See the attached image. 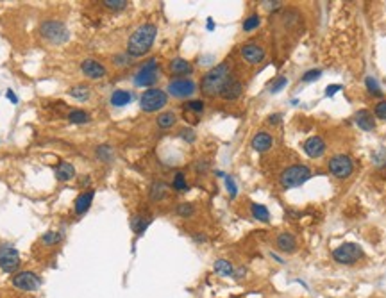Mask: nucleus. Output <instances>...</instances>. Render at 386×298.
<instances>
[{"label":"nucleus","instance_id":"nucleus-1","mask_svg":"<svg viewBox=\"0 0 386 298\" xmlns=\"http://www.w3.org/2000/svg\"><path fill=\"white\" fill-rule=\"evenodd\" d=\"M157 36V27L154 23H143L131 34L127 41V54L131 58H143L151 52Z\"/></svg>","mask_w":386,"mask_h":298},{"label":"nucleus","instance_id":"nucleus-2","mask_svg":"<svg viewBox=\"0 0 386 298\" xmlns=\"http://www.w3.org/2000/svg\"><path fill=\"white\" fill-rule=\"evenodd\" d=\"M229 80H231V66H229V62H220L202 77L200 89L206 97H217Z\"/></svg>","mask_w":386,"mask_h":298},{"label":"nucleus","instance_id":"nucleus-3","mask_svg":"<svg viewBox=\"0 0 386 298\" xmlns=\"http://www.w3.org/2000/svg\"><path fill=\"white\" fill-rule=\"evenodd\" d=\"M40 34L43 40H47L52 45H63L70 40V32L67 25L59 20H45L40 25Z\"/></svg>","mask_w":386,"mask_h":298},{"label":"nucleus","instance_id":"nucleus-4","mask_svg":"<svg viewBox=\"0 0 386 298\" xmlns=\"http://www.w3.org/2000/svg\"><path fill=\"white\" fill-rule=\"evenodd\" d=\"M311 179V170L306 165H293L283 170V174L279 175V182L284 189H292V187H299L304 182H308Z\"/></svg>","mask_w":386,"mask_h":298},{"label":"nucleus","instance_id":"nucleus-5","mask_svg":"<svg viewBox=\"0 0 386 298\" xmlns=\"http://www.w3.org/2000/svg\"><path fill=\"white\" fill-rule=\"evenodd\" d=\"M168 104V93L159 88H151L143 91L142 98H140V107L145 113H155L161 111L164 106Z\"/></svg>","mask_w":386,"mask_h":298},{"label":"nucleus","instance_id":"nucleus-6","mask_svg":"<svg viewBox=\"0 0 386 298\" xmlns=\"http://www.w3.org/2000/svg\"><path fill=\"white\" fill-rule=\"evenodd\" d=\"M157 73H159V64H157V59L151 58L147 62H143L140 70L136 71L134 75V86L138 88H149L157 80Z\"/></svg>","mask_w":386,"mask_h":298},{"label":"nucleus","instance_id":"nucleus-7","mask_svg":"<svg viewBox=\"0 0 386 298\" xmlns=\"http://www.w3.org/2000/svg\"><path fill=\"white\" fill-rule=\"evenodd\" d=\"M363 248L360 245H356V243H343L333 252L334 261L338 264H345V266L356 264L360 259H363Z\"/></svg>","mask_w":386,"mask_h":298},{"label":"nucleus","instance_id":"nucleus-8","mask_svg":"<svg viewBox=\"0 0 386 298\" xmlns=\"http://www.w3.org/2000/svg\"><path fill=\"white\" fill-rule=\"evenodd\" d=\"M13 286L18 291H23V293H34L41 288V279L38 273L31 272V270H25V272H18L13 277Z\"/></svg>","mask_w":386,"mask_h":298},{"label":"nucleus","instance_id":"nucleus-9","mask_svg":"<svg viewBox=\"0 0 386 298\" xmlns=\"http://www.w3.org/2000/svg\"><path fill=\"white\" fill-rule=\"evenodd\" d=\"M20 268V254L13 245H0V270L4 273H16Z\"/></svg>","mask_w":386,"mask_h":298},{"label":"nucleus","instance_id":"nucleus-10","mask_svg":"<svg viewBox=\"0 0 386 298\" xmlns=\"http://www.w3.org/2000/svg\"><path fill=\"white\" fill-rule=\"evenodd\" d=\"M327 168L331 172V175H334L336 179H347L351 177L352 172H354V163L345 154H338V156H333L329 159Z\"/></svg>","mask_w":386,"mask_h":298},{"label":"nucleus","instance_id":"nucleus-11","mask_svg":"<svg viewBox=\"0 0 386 298\" xmlns=\"http://www.w3.org/2000/svg\"><path fill=\"white\" fill-rule=\"evenodd\" d=\"M166 91H168V95L173 98H188L197 91V84H195V80L181 77V79L170 80L168 86H166Z\"/></svg>","mask_w":386,"mask_h":298},{"label":"nucleus","instance_id":"nucleus-12","mask_svg":"<svg viewBox=\"0 0 386 298\" xmlns=\"http://www.w3.org/2000/svg\"><path fill=\"white\" fill-rule=\"evenodd\" d=\"M302 148H304V154H306L308 157H311V159H320V157L325 154V150H327V145H325V141L320 138V136H311V138H308L306 141H304Z\"/></svg>","mask_w":386,"mask_h":298},{"label":"nucleus","instance_id":"nucleus-13","mask_svg":"<svg viewBox=\"0 0 386 298\" xmlns=\"http://www.w3.org/2000/svg\"><path fill=\"white\" fill-rule=\"evenodd\" d=\"M80 71L91 80H98L106 77V68L97 59H84V61L80 62Z\"/></svg>","mask_w":386,"mask_h":298},{"label":"nucleus","instance_id":"nucleus-14","mask_svg":"<svg viewBox=\"0 0 386 298\" xmlns=\"http://www.w3.org/2000/svg\"><path fill=\"white\" fill-rule=\"evenodd\" d=\"M241 58L249 64H259L265 59V49L257 43H245L241 47Z\"/></svg>","mask_w":386,"mask_h":298},{"label":"nucleus","instance_id":"nucleus-15","mask_svg":"<svg viewBox=\"0 0 386 298\" xmlns=\"http://www.w3.org/2000/svg\"><path fill=\"white\" fill-rule=\"evenodd\" d=\"M275 246L283 254H295L299 248L297 239H295V236H293L292 232H281L279 236H277V239H275Z\"/></svg>","mask_w":386,"mask_h":298},{"label":"nucleus","instance_id":"nucleus-16","mask_svg":"<svg viewBox=\"0 0 386 298\" xmlns=\"http://www.w3.org/2000/svg\"><path fill=\"white\" fill-rule=\"evenodd\" d=\"M93 198H95L93 189H86V191H82L79 196H77L76 204H74V211H76L77 216H82V214L88 213V209L91 207V204H93Z\"/></svg>","mask_w":386,"mask_h":298},{"label":"nucleus","instance_id":"nucleus-17","mask_svg":"<svg viewBox=\"0 0 386 298\" xmlns=\"http://www.w3.org/2000/svg\"><path fill=\"white\" fill-rule=\"evenodd\" d=\"M241 93H243V84H241L240 80L231 79L226 86H224L222 91H220V97H222L224 100H227V102H232V100H238V98L241 97Z\"/></svg>","mask_w":386,"mask_h":298},{"label":"nucleus","instance_id":"nucleus-18","mask_svg":"<svg viewBox=\"0 0 386 298\" xmlns=\"http://www.w3.org/2000/svg\"><path fill=\"white\" fill-rule=\"evenodd\" d=\"M250 145H252V148L256 152L263 154V152H268L272 148V145H274V138H272V134H268L266 130H259V132H257L256 136L252 138Z\"/></svg>","mask_w":386,"mask_h":298},{"label":"nucleus","instance_id":"nucleus-19","mask_svg":"<svg viewBox=\"0 0 386 298\" xmlns=\"http://www.w3.org/2000/svg\"><path fill=\"white\" fill-rule=\"evenodd\" d=\"M170 71H172L173 75H177V79H181L184 75H190L191 71H193V66H191V62L186 61V59L175 58L170 61Z\"/></svg>","mask_w":386,"mask_h":298},{"label":"nucleus","instance_id":"nucleus-20","mask_svg":"<svg viewBox=\"0 0 386 298\" xmlns=\"http://www.w3.org/2000/svg\"><path fill=\"white\" fill-rule=\"evenodd\" d=\"M356 125L360 127L361 130H374L376 129V120H374V115L367 109H361V111L356 113L354 116Z\"/></svg>","mask_w":386,"mask_h":298},{"label":"nucleus","instance_id":"nucleus-21","mask_svg":"<svg viewBox=\"0 0 386 298\" xmlns=\"http://www.w3.org/2000/svg\"><path fill=\"white\" fill-rule=\"evenodd\" d=\"M74 177H76V168H74L72 163L61 161V163L56 166V179H58L59 182H67V180H72Z\"/></svg>","mask_w":386,"mask_h":298},{"label":"nucleus","instance_id":"nucleus-22","mask_svg":"<svg viewBox=\"0 0 386 298\" xmlns=\"http://www.w3.org/2000/svg\"><path fill=\"white\" fill-rule=\"evenodd\" d=\"M133 100V95L127 89H115L111 95V106L115 107H124Z\"/></svg>","mask_w":386,"mask_h":298},{"label":"nucleus","instance_id":"nucleus-23","mask_svg":"<svg viewBox=\"0 0 386 298\" xmlns=\"http://www.w3.org/2000/svg\"><path fill=\"white\" fill-rule=\"evenodd\" d=\"M151 222H152L151 216L136 214V216H133V220H131V227H133V231L136 232L138 236H140V234H143V232L147 231V227L151 225Z\"/></svg>","mask_w":386,"mask_h":298},{"label":"nucleus","instance_id":"nucleus-24","mask_svg":"<svg viewBox=\"0 0 386 298\" xmlns=\"http://www.w3.org/2000/svg\"><path fill=\"white\" fill-rule=\"evenodd\" d=\"M215 272L218 273L220 277H232L234 275V266L231 264V261L227 259H217L213 264Z\"/></svg>","mask_w":386,"mask_h":298},{"label":"nucleus","instance_id":"nucleus-25","mask_svg":"<svg viewBox=\"0 0 386 298\" xmlns=\"http://www.w3.org/2000/svg\"><path fill=\"white\" fill-rule=\"evenodd\" d=\"M155 123H157L159 129H172L173 125L177 123V116H175V113H172V111H164L157 116Z\"/></svg>","mask_w":386,"mask_h":298},{"label":"nucleus","instance_id":"nucleus-26","mask_svg":"<svg viewBox=\"0 0 386 298\" xmlns=\"http://www.w3.org/2000/svg\"><path fill=\"white\" fill-rule=\"evenodd\" d=\"M250 213H252L254 220H257V222H263V223L270 222V211L266 209V205L252 204L250 205Z\"/></svg>","mask_w":386,"mask_h":298},{"label":"nucleus","instance_id":"nucleus-27","mask_svg":"<svg viewBox=\"0 0 386 298\" xmlns=\"http://www.w3.org/2000/svg\"><path fill=\"white\" fill-rule=\"evenodd\" d=\"M68 95H70L72 98L79 100V102H84V100L89 98V88L86 84H77V86H74V88L68 89Z\"/></svg>","mask_w":386,"mask_h":298},{"label":"nucleus","instance_id":"nucleus-28","mask_svg":"<svg viewBox=\"0 0 386 298\" xmlns=\"http://www.w3.org/2000/svg\"><path fill=\"white\" fill-rule=\"evenodd\" d=\"M166 184L164 182H154L151 186V191H149V196H151L152 202H159L163 200L164 196H166Z\"/></svg>","mask_w":386,"mask_h":298},{"label":"nucleus","instance_id":"nucleus-29","mask_svg":"<svg viewBox=\"0 0 386 298\" xmlns=\"http://www.w3.org/2000/svg\"><path fill=\"white\" fill-rule=\"evenodd\" d=\"M68 121H70V123H76V125L88 123L89 115L86 111H82V109H74V111L68 113Z\"/></svg>","mask_w":386,"mask_h":298},{"label":"nucleus","instance_id":"nucleus-30","mask_svg":"<svg viewBox=\"0 0 386 298\" xmlns=\"http://www.w3.org/2000/svg\"><path fill=\"white\" fill-rule=\"evenodd\" d=\"M173 189L177 193H186L188 189H190V186H188L186 182V177H184V174H175L173 175V182H172Z\"/></svg>","mask_w":386,"mask_h":298},{"label":"nucleus","instance_id":"nucleus-31","mask_svg":"<svg viewBox=\"0 0 386 298\" xmlns=\"http://www.w3.org/2000/svg\"><path fill=\"white\" fill-rule=\"evenodd\" d=\"M61 239H63L61 232H54V231L45 232L43 236H41V243H43V245H49V246L58 245V243H61Z\"/></svg>","mask_w":386,"mask_h":298},{"label":"nucleus","instance_id":"nucleus-32","mask_svg":"<svg viewBox=\"0 0 386 298\" xmlns=\"http://www.w3.org/2000/svg\"><path fill=\"white\" fill-rule=\"evenodd\" d=\"M365 84H367V89H369L370 95H374V97H381V95H383L381 86H379V82L374 79L372 75H369L367 79H365Z\"/></svg>","mask_w":386,"mask_h":298},{"label":"nucleus","instance_id":"nucleus-33","mask_svg":"<svg viewBox=\"0 0 386 298\" xmlns=\"http://www.w3.org/2000/svg\"><path fill=\"white\" fill-rule=\"evenodd\" d=\"M259 23H261V18H259V14H250L249 18H245L243 31H245V32L254 31V29H257V27H259Z\"/></svg>","mask_w":386,"mask_h":298},{"label":"nucleus","instance_id":"nucleus-34","mask_svg":"<svg viewBox=\"0 0 386 298\" xmlns=\"http://www.w3.org/2000/svg\"><path fill=\"white\" fill-rule=\"evenodd\" d=\"M97 157L104 163H111L113 161V150L111 147L107 145H102V147H97Z\"/></svg>","mask_w":386,"mask_h":298},{"label":"nucleus","instance_id":"nucleus-35","mask_svg":"<svg viewBox=\"0 0 386 298\" xmlns=\"http://www.w3.org/2000/svg\"><path fill=\"white\" fill-rule=\"evenodd\" d=\"M107 9H111V11H122L129 5L127 0H104L102 2Z\"/></svg>","mask_w":386,"mask_h":298},{"label":"nucleus","instance_id":"nucleus-36","mask_svg":"<svg viewBox=\"0 0 386 298\" xmlns=\"http://www.w3.org/2000/svg\"><path fill=\"white\" fill-rule=\"evenodd\" d=\"M184 109L186 111H191V113H202L204 111V102L202 100H188L184 104Z\"/></svg>","mask_w":386,"mask_h":298},{"label":"nucleus","instance_id":"nucleus-37","mask_svg":"<svg viewBox=\"0 0 386 298\" xmlns=\"http://www.w3.org/2000/svg\"><path fill=\"white\" fill-rule=\"evenodd\" d=\"M175 211H177L179 216H182V218H188V216H193V213H195V207H193L191 204H179Z\"/></svg>","mask_w":386,"mask_h":298},{"label":"nucleus","instance_id":"nucleus-38","mask_svg":"<svg viewBox=\"0 0 386 298\" xmlns=\"http://www.w3.org/2000/svg\"><path fill=\"white\" fill-rule=\"evenodd\" d=\"M286 84H288V79H286V77H277V79L270 84V93H279L281 89L286 88Z\"/></svg>","mask_w":386,"mask_h":298},{"label":"nucleus","instance_id":"nucleus-39","mask_svg":"<svg viewBox=\"0 0 386 298\" xmlns=\"http://www.w3.org/2000/svg\"><path fill=\"white\" fill-rule=\"evenodd\" d=\"M226 187H227V193H229L231 198H234V196L238 195V186H236L234 179H232L231 175H226Z\"/></svg>","mask_w":386,"mask_h":298},{"label":"nucleus","instance_id":"nucleus-40","mask_svg":"<svg viewBox=\"0 0 386 298\" xmlns=\"http://www.w3.org/2000/svg\"><path fill=\"white\" fill-rule=\"evenodd\" d=\"M320 75H322V70L313 68V70H308L306 73L302 75V80H304V82H313V80H318Z\"/></svg>","mask_w":386,"mask_h":298},{"label":"nucleus","instance_id":"nucleus-41","mask_svg":"<svg viewBox=\"0 0 386 298\" xmlns=\"http://www.w3.org/2000/svg\"><path fill=\"white\" fill-rule=\"evenodd\" d=\"M376 116L379 120H386V100H381V102L376 104V109H374Z\"/></svg>","mask_w":386,"mask_h":298},{"label":"nucleus","instance_id":"nucleus-42","mask_svg":"<svg viewBox=\"0 0 386 298\" xmlns=\"http://www.w3.org/2000/svg\"><path fill=\"white\" fill-rule=\"evenodd\" d=\"M374 163H376L378 166H385L386 165V150H385V148H381V150H379L378 154L374 156Z\"/></svg>","mask_w":386,"mask_h":298},{"label":"nucleus","instance_id":"nucleus-43","mask_svg":"<svg viewBox=\"0 0 386 298\" xmlns=\"http://www.w3.org/2000/svg\"><path fill=\"white\" fill-rule=\"evenodd\" d=\"M179 136H181L182 139H186L188 143H193V141H195V138H197L195 132H193L191 129H182L181 132H179Z\"/></svg>","mask_w":386,"mask_h":298},{"label":"nucleus","instance_id":"nucleus-44","mask_svg":"<svg viewBox=\"0 0 386 298\" xmlns=\"http://www.w3.org/2000/svg\"><path fill=\"white\" fill-rule=\"evenodd\" d=\"M340 89H342V86H340V84L327 86V89H325V95H327V97H334V95H336Z\"/></svg>","mask_w":386,"mask_h":298},{"label":"nucleus","instance_id":"nucleus-45","mask_svg":"<svg viewBox=\"0 0 386 298\" xmlns=\"http://www.w3.org/2000/svg\"><path fill=\"white\" fill-rule=\"evenodd\" d=\"M281 118H283L281 115H270V116H268V123H270V125H279L281 123Z\"/></svg>","mask_w":386,"mask_h":298},{"label":"nucleus","instance_id":"nucleus-46","mask_svg":"<svg viewBox=\"0 0 386 298\" xmlns=\"http://www.w3.org/2000/svg\"><path fill=\"white\" fill-rule=\"evenodd\" d=\"M5 97H7V100H11L13 104H18V97L14 95L13 89H7V93H5Z\"/></svg>","mask_w":386,"mask_h":298},{"label":"nucleus","instance_id":"nucleus-47","mask_svg":"<svg viewBox=\"0 0 386 298\" xmlns=\"http://www.w3.org/2000/svg\"><path fill=\"white\" fill-rule=\"evenodd\" d=\"M208 161H199V165H197L195 166V168H197V172H206V170H208Z\"/></svg>","mask_w":386,"mask_h":298},{"label":"nucleus","instance_id":"nucleus-48","mask_svg":"<svg viewBox=\"0 0 386 298\" xmlns=\"http://www.w3.org/2000/svg\"><path fill=\"white\" fill-rule=\"evenodd\" d=\"M263 5H265L266 9H277V7H281V2H263Z\"/></svg>","mask_w":386,"mask_h":298},{"label":"nucleus","instance_id":"nucleus-49","mask_svg":"<svg viewBox=\"0 0 386 298\" xmlns=\"http://www.w3.org/2000/svg\"><path fill=\"white\" fill-rule=\"evenodd\" d=\"M208 29H209V31H213V29H215V23H213V20H211V18L208 20Z\"/></svg>","mask_w":386,"mask_h":298}]
</instances>
